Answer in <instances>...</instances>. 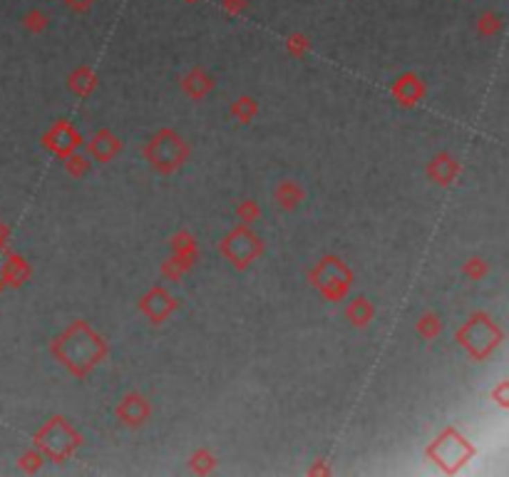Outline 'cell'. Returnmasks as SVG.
Returning <instances> with one entry per match:
<instances>
[{
	"instance_id": "6da1fadb",
	"label": "cell",
	"mask_w": 509,
	"mask_h": 477,
	"mask_svg": "<svg viewBox=\"0 0 509 477\" xmlns=\"http://www.w3.org/2000/svg\"><path fill=\"white\" fill-rule=\"evenodd\" d=\"M469 453H472V450L467 447V442L462 440V437H457L455 433H447V435L433 447V455L438 458L440 465H445L447 470H455L457 465H462Z\"/></svg>"
}]
</instances>
